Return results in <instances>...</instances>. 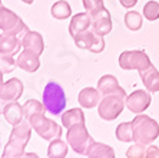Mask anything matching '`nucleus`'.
<instances>
[{
  "instance_id": "nucleus-1",
  "label": "nucleus",
  "mask_w": 159,
  "mask_h": 158,
  "mask_svg": "<svg viewBox=\"0 0 159 158\" xmlns=\"http://www.w3.org/2000/svg\"><path fill=\"white\" fill-rule=\"evenodd\" d=\"M32 127L27 119H23L13 127L9 138V142L3 151V158H22L25 154V148L30 140Z\"/></svg>"
},
{
  "instance_id": "nucleus-2",
  "label": "nucleus",
  "mask_w": 159,
  "mask_h": 158,
  "mask_svg": "<svg viewBox=\"0 0 159 158\" xmlns=\"http://www.w3.org/2000/svg\"><path fill=\"white\" fill-rule=\"evenodd\" d=\"M133 127V142L152 144L159 136V124L148 115H141L132 121Z\"/></svg>"
},
{
  "instance_id": "nucleus-3",
  "label": "nucleus",
  "mask_w": 159,
  "mask_h": 158,
  "mask_svg": "<svg viewBox=\"0 0 159 158\" xmlns=\"http://www.w3.org/2000/svg\"><path fill=\"white\" fill-rule=\"evenodd\" d=\"M43 105L52 115H60L66 108V95L62 86L56 82H49L43 89Z\"/></svg>"
},
{
  "instance_id": "nucleus-4",
  "label": "nucleus",
  "mask_w": 159,
  "mask_h": 158,
  "mask_svg": "<svg viewBox=\"0 0 159 158\" xmlns=\"http://www.w3.org/2000/svg\"><path fill=\"white\" fill-rule=\"evenodd\" d=\"M27 121H29L30 127L34 129V132H37V135L43 140L52 141L62 136V128L55 121L44 117V112L33 114Z\"/></svg>"
},
{
  "instance_id": "nucleus-5",
  "label": "nucleus",
  "mask_w": 159,
  "mask_h": 158,
  "mask_svg": "<svg viewBox=\"0 0 159 158\" xmlns=\"http://www.w3.org/2000/svg\"><path fill=\"white\" fill-rule=\"evenodd\" d=\"M66 140L67 144L72 147V150L80 155H86L88 148L93 144V138L89 135L85 124H76L70 128H67Z\"/></svg>"
},
{
  "instance_id": "nucleus-6",
  "label": "nucleus",
  "mask_w": 159,
  "mask_h": 158,
  "mask_svg": "<svg viewBox=\"0 0 159 158\" xmlns=\"http://www.w3.org/2000/svg\"><path fill=\"white\" fill-rule=\"evenodd\" d=\"M126 105V96L122 95H105L99 102L98 114L105 121H113L120 115Z\"/></svg>"
},
{
  "instance_id": "nucleus-7",
  "label": "nucleus",
  "mask_w": 159,
  "mask_h": 158,
  "mask_svg": "<svg viewBox=\"0 0 159 158\" xmlns=\"http://www.w3.org/2000/svg\"><path fill=\"white\" fill-rule=\"evenodd\" d=\"M151 59L143 50H125L119 56V66L125 70H145L151 66Z\"/></svg>"
},
{
  "instance_id": "nucleus-8",
  "label": "nucleus",
  "mask_w": 159,
  "mask_h": 158,
  "mask_svg": "<svg viewBox=\"0 0 159 158\" xmlns=\"http://www.w3.org/2000/svg\"><path fill=\"white\" fill-rule=\"evenodd\" d=\"M75 45L80 49H88L93 53H100L105 49V41L103 36L95 33L93 30H85L82 33H78L73 36Z\"/></svg>"
},
{
  "instance_id": "nucleus-9",
  "label": "nucleus",
  "mask_w": 159,
  "mask_h": 158,
  "mask_svg": "<svg viewBox=\"0 0 159 158\" xmlns=\"http://www.w3.org/2000/svg\"><path fill=\"white\" fill-rule=\"evenodd\" d=\"M151 101L152 96L149 91L146 92L145 89H138L129 96H126V108L133 114H142L145 109H148Z\"/></svg>"
},
{
  "instance_id": "nucleus-10",
  "label": "nucleus",
  "mask_w": 159,
  "mask_h": 158,
  "mask_svg": "<svg viewBox=\"0 0 159 158\" xmlns=\"http://www.w3.org/2000/svg\"><path fill=\"white\" fill-rule=\"evenodd\" d=\"M92 17V30L95 33L100 35V36H106L107 33H111L112 30V19L111 13L106 7L100 9L98 13L90 16Z\"/></svg>"
},
{
  "instance_id": "nucleus-11",
  "label": "nucleus",
  "mask_w": 159,
  "mask_h": 158,
  "mask_svg": "<svg viewBox=\"0 0 159 158\" xmlns=\"http://www.w3.org/2000/svg\"><path fill=\"white\" fill-rule=\"evenodd\" d=\"M23 93V84L17 78H11L7 82H3L0 85V98L10 101H17Z\"/></svg>"
},
{
  "instance_id": "nucleus-12",
  "label": "nucleus",
  "mask_w": 159,
  "mask_h": 158,
  "mask_svg": "<svg viewBox=\"0 0 159 158\" xmlns=\"http://www.w3.org/2000/svg\"><path fill=\"white\" fill-rule=\"evenodd\" d=\"M98 91L102 95H122L126 96L125 89L119 86V82L113 75H103L98 82Z\"/></svg>"
},
{
  "instance_id": "nucleus-13",
  "label": "nucleus",
  "mask_w": 159,
  "mask_h": 158,
  "mask_svg": "<svg viewBox=\"0 0 159 158\" xmlns=\"http://www.w3.org/2000/svg\"><path fill=\"white\" fill-rule=\"evenodd\" d=\"M39 56L40 55H37L36 52L25 49L23 52L19 53L16 63H17V66L20 68V69L32 74V72H36V70L39 69V66H40V59H39Z\"/></svg>"
},
{
  "instance_id": "nucleus-14",
  "label": "nucleus",
  "mask_w": 159,
  "mask_h": 158,
  "mask_svg": "<svg viewBox=\"0 0 159 158\" xmlns=\"http://www.w3.org/2000/svg\"><path fill=\"white\" fill-rule=\"evenodd\" d=\"M20 45L22 42L19 41L16 35L3 32L0 35V55H16L20 52Z\"/></svg>"
},
{
  "instance_id": "nucleus-15",
  "label": "nucleus",
  "mask_w": 159,
  "mask_h": 158,
  "mask_svg": "<svg viewBox=\"0 0 159 158\" xmlns=\"http://www.w3.org/2000/svg\"><path fill=\"white\" fill-rule=\"evenodd\" d=\"M22 46L25 49H27V50L36 52L37 55H42L44 50L43 37H42L40 33H37V32H29L27 30L22 39Z\"/></svg>"
},
{
  "instance_id": "nucleus-16",
  "label": "nucleus",
  "mask_w": 159,
  "mask_h": 158,
  "mask_svg": "<svg viewBox=\"0 0 159 158\" xmlns=\"http://www.w3.org/2000/svg\"><path fill=\"white\" fill-rule=\"evenodd\" d=\"M90 26H92V17H90V15H89L88 12H86V13H78V15H75L70 20L69 33L73 37L78 33H82V32L88 30Z\"/></svg>"
},
{
  "instance_id": "nucleus-17",
  "label": "nucleus",
  "mask_w": 159,
  "mask_h": 158,
  "mask_svg": "<svg viewBox=\"0 0 159 158\" xmlns=\"http://www.w3.org/2000/svg\"><path fill=\"white\" fill-rule=\"evenodd\" d=\"M141 78L146 91L149 92H159V70L153 65L145 70H141Z\"/></svg>"
},
{
  "instance_id": "nucleus-18",
  "label": "nucleus",
  "mask_w": 159,
  "mask_h": 158,
  "mask_svg": "<svg viewBox=\"0 0 159 158\" xmlns=\"http://www.w3.org/2000/svg\"><path fill=\"white\" fill-rule=\"evenodd\" d=\"M3 115H4V118H6V121H7L10 125H13V127L25 119V115H23V107H20L16 101H10V102H7V105H6L4 109H3Z\"/></svg>"
},
{
  "instance_id": "nucleus-19",
  "label": "nucleus",
  "mask_w": 159,
  "mask_h": 158,
  "mask_svg": "<svg viewBox=\"0 0 159 158\" xmlns=\"http://www.w3.org/2000/svg\"><path fill=\"white\" fill-rule=\"evenodd\" d=\"M79 103L83 108H95L100 102V92L95 88H83L79 92Z\"/></svg>"
},
{
  "instance_id": "nucleus-20",
  "label": "nucleus",
  "mask_w": 159,
  "mask_h": 158,
  "mask_svg": "<svg viewBox=\"0 0 159 158\" xmlns=\"http://www.w3.org/2000/svg\"><path fill=\"white\" fill-rule=\"evenodd\" d=\"M88 158H115V151L113 148L102 142H95L88 148L86 151Z\"/></svg>"
},
{
  "instance_id": "nucleus-21",
  "label": "nucleus",
  "mask_w": 159,
  "mask_h": 158,
  "mask_svg": "<svg viewBox=\"0 0 159 158\" xmlns=\"http://www.w3.org/2000/svg\"><path fill=\"white\" fill-rule=\"evenodd\" d=\"M19 22H20V17L15 12L9 10L3 6L0 7V29L3 32H11Z\"/></svg>"
},
{
  "instance_id": "nucleus-22",
  "label": "nucleus",
  "mask_w": 159,
  "mask_h": 158,
  "mask_svg": "<svg viewBox=\"0 0 159 158\" xmlns=\"http://www.w3.org/2000/svg\"><path fill=\"white\" fill-rule=\"evenodd\" d=\"M62 124L66 129L76 124H85V114H83V111L79 109V108H73V109L66 111L62 115Z\"/></svg>"
},
{
  "instance_id": "nucleus-23",
  "label": "nucleus",
  "mask_w": 159,
  "mask_h": 158,
  "mask_svg": "<svg viewBox=\"0 0 159 158\" xmlns=\"http://www.w3.org/2000/svg\"><path fill=\"white\" fill-rule=\"evenodd\" d=\"M49 158H66L67 155V144L60 138L52 140L48 148Z\"/></svg>"
},
{
  "instance_id": "nucleus-24",
  "label": "nucleus",
  "mask_w": 159,
  "mask_h": 158,
  "mask_svg": "<svg viewBox=\"0 0 159 158\" xmlns=\"http://www.w3.org/2000/svg\"><path fill=\"white\" fill-rule=\"evenodd\" d=\"M50 13H52V16L55 19L63 20V19H66V17H70L72 7L66 0H59V2L53 3L52 9H50Z\"/></svg>"
},
{
  "instance_id": "nucleus-25",
  "label": "nucleus",
  "mask_w": 159,
  "mask_h": 158,
  "mask_svg": "<svg viewBox=\"0 0 159 158\" xmlns=\"http://www.w3.org/2000/svg\"><path fill=\"white\" fill-rule=\"evenodd\" d=\"M116 138L122 142H133V127L132 122H122L116 128Z\"/></svg>"
},
{
  "instance_id": "nucleus-26",
  "label": "nucleus",
  "mask_w": 159,
  "mask_h": 158,
  "mask_svg": "<svg viewBox=\"0 0 159 158\" xmlns=\"http://www.w3.org/2000/svg\"><path fill=\"white\" fill-rule=\"evenodd\" d=\"M23 107V115H25V119H29L33 114H37V112H44L46 108L42 102L36 99H29L22 105Z\"/></svg>"
},
{
  "instance_id": "nucleus-27",
  "label": "nucleus",
  "mask_w": 159,
  "mask_h": 158,
  "mask_svg": "<svg viewBox=\"0 0 159 158\" xmlns=\"http://www.w3.org/2000/svg\"><path fill=\"white\" fill-rule=\"evenodd\" d=\"M125 25L129 30H139L142 27V16L138 12H128L125 15Z\"/></svg>"
},
{
  "instance_id": "nucleus-28",
  "label": "nucleus",
  "mask_w": 159,
  "mask_h": 158,
  "mask_svg": "<svg viewBox=\"0 0 159 158\" xmlns=\"http://www.w3.org/2000/svg\"><path fill=\"white\" fill-rule=\"evenodd\" d=\"M143 16L148 20L153 22L159 17V3L155 2V0H151L143 6Z\"/></svg>"
},
{
  "instance_id": "nucleus-29",
  "label": "nucleus",
  "mask_w": 159,
  "mask_h": 158,
  "mask_svg": "<svg viewBox=\"0 0 159 158\" xmlns=\"http://www.w3.org/2000/svg\"><path fill=\"white\" fill-rule=\"evenodd\" d=\"M146 145L145 144H141V142H136L130 145L126 151V157L128 158H145L146 155Z\"/></svg>"
},
{
  "instance_id": "nucleus-30",
  "label": "nucleus",
  "mask_w": 159,
  "mask_h": 158,
  "mask_svg": "<svg viewBox=\"0 0 159 158\" xmlns=\"http://www.w3.org/2000/svg\"><path fill=\"white\" fill-rule=\"evenodd\" d=\"M17 65L16 60L13 59V56L10 55H0V70L3 74H7L15 69V66Z\"/></svg>"
},
{
  "instance_id": "nucleus-31",
  "label": "nucleus",
  "mask_w": 159,
  "mask_h": 158,
  "mask_svg": "<svg viewBox=\"0 0 159 158\" xmlns=\"http://www.w3.org/2000/svg\"><path fill=\"white\" fill-rule=\"evenodd\" d=\"M83 7L86 9L89 15L92 16L95 13L100 10V9H103V0H83Z\"/></svg>"
},
{
  "instance_id": "nucleus-32",
  "label": "nucleus",
  "mask_w": 159,
  "mask_h": 158,
  "mask_svg": "<svg viewBox=\"0 0 159 158\" xmlns=\"http://www.w3.org/2000/svg\"><path fill=\"white\" fill-rule=\"evenodd\" d=\"M145 158H159V148L156 145H149Z\"/></svg>"
},
{
  "instance_id": "nucleus-33",
  "label": "nucleus",
  "mask_w": 159,
  "mask_h": 158,
  "mask_svg": "<svg viewBox=\"0 0 159 158\" xmlns=\"http://www.w3.org/2000/svg\"><path fill=\"white\" fill-rule=\"evenodd\" d=\"M119 2H120V4H122L123 7H126V9L133 7V6L138 3V0H119Z\"/></svg>"
},
{
  "instance_id": "nucleus-34",
  "label": "nucleus",
  "mask_w": 159,
  "mask_h": 158,
  "mask_svg": "<svg viewBox=\"0 0 159 158\" xmlns=\"http://www.w3.org/2000/svg\"><path fill=\"white\" fill-rule=\"evenodd\" d=\"M6 105H7V101L3 99V98H0V114H3V109Z\"/></svg>"
},
{
  "instance_id": "nucleus-35",
  "label": "nucleus",
  "mask_w": 159,
  "mask_h": 158,
  "mask_svg": "<svg viewBox=\"0 0 159 158\" xmlns=\"http://www.w3.org/2000/svg\"><path fill=\"white\" fill-rule=\"evenodd\" d=\"M22 158H39V155L34 154V152H25Z\"/></svg>"
},
{
  "instance_id": "nucleus-36",
  "label": "nucleus",
  "mask_w": 159,
  "mask_h": 158,
  "mask_svg": "<svg viewBox=\"0 0 159 158\" xmlns=\"http://www.w3.org/2000/svg\"><path fill=\"white\" fill-rule=\"evenodd\" d=\"M22 2H23V3H26V4H32L34 0H22Z\"/></svg>"
},
{
  "instance_id": "nucleus-37",
  "label": "nucleus",
  "mask_w": 159,
  "mask_h": 158,
  "mask_svg": "<svg viewBox=\"0 0 159 158\" xmlns=\"http://www.w3.org/2000/svg\"><path fill=\"white\" fill-rule=\"evenodd\" d=\"M3 84V72H2V70H0V85Z\"/></svg>"
},
{
  "instance_id": "nucleus-38",
  "label": "nucleus",
  "mask_w": 159,
  "mask_h": 158,
  "mask_svg": "<svg viewBox=\"0 0 159 158\" xmlns=\"http://www.w3.org/2000/svg\"><path fill=\"white\" fill-rule=\"evenodd\" d=\"M0 7H2V0H0Z\"/></svg>"
}]
</instances>
